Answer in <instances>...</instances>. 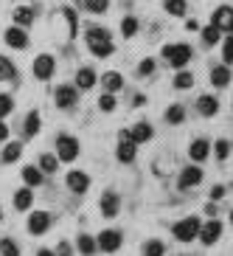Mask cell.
<instances>
[{
	"instance_id": "6da1fadb",
	"label": "cell",
	"mask_w": 233,
	"mask_h": 256,
	"mask_svg": "<svg viewBox=\"0 0 233 256\" xmlns=\"http://www.w3.org/2000/svg\"><path fill=\"white\" fill-rule=\"evenodd\" d=\"M84 40H87V48L93 51V56H98V60H104V56H110L115 51L113 40H110V31L101 28V26H90Z\"/></svg>"
},
{
	"instance_id": "7a4b0ae2",
	"label": "cell",
	"mask_w": 233,
	"mask_h": 256,
	"mask_svg": "<svg viewBox=\"0 0 233 256\" xmlns=\"http://www.w3.org/2000/svg\"><path fill=\"white\" fill-rule=\"evenodd\" d=\"M200 231H203V222L197 217H186L180 220V222H174L172 234H174V240H180V242H191L200 236Z\"/></svg>"
},
{
	"instance_id": "3957f363",
	"label": "cell",
	"mask_w": 233,
	"mask_h": 256,
	"mask_svg": "<svg viewBox=\"0 0 233 256\" xmlns=\"http://www.w3.org/2000/svg\"><path fill=\"white\" fill-rule=\"evenodd\" d=\"M191 56H194V54H191V46H186V42H174V46L163 48V60L169 62L172 68H183V65H188Z\"/></svg>"
},
{
	"instance_id": "277c9868",
	"label": "cell",
	"mask_w": 233,
	"mask_h": 256,
	"mask_svg": "<svg viewBox=\"0 0 233 256\" xmlns=\"http://www.w3.org/2000/svg\"><path fill=\"white\" fill-rule=\"evenodd\" d=\"M56 158L59 160H76L79 158V141L73 136H56Z\"/></svg>"
},
{
	"instance_id": "5b68a950",
	"label": "cell",
	"mask_w": 233,
	"mask_h": 256,
	"mask_svg": "<svg viewBox=\"0 0 233 256\" xmlns=\"http://www.w3.org/2000/svg\"><path fill=\"white\" fill-rule=\"evenodd\" d=\"M121 231H115V228H107V231L98 234V248L104 250V254H115V250L121 248Z\"/></svg>"
},
{
	"instance_id": "8992f818",
	"label": "cell",
	"mask_w": 233,
	"mask_h": 256,
	"mask_svg": "<svg viewBox=\"0 0 233 256\" xmlns=\"http://www.w3.org/2000/svg\"><path fill=\"white\" fill-rule=\"evenodd\" d=\"M53 68H56V62H53L51 54H39L37 60H34V76L37 79H51Z\"/></svg>"
},
{
	"instance_id": "52a82bcc",
	"label": "cell",
	"mask_w": 233,
	"mask_h": 256,
	"mask_svg": "<svg viewBox=\"0 0 233 256\" xmlns=\"http://www.w3.org/2000/svg\"><path fill=\"white\" fill-rule=\"evenodd\" d=\"M53 98H56V107L70 110V107L76 104L79 93H76V88H70V84H59V88H56V93H53Z\"/></svg>"
},
{
	"instance_id": "ba28073f",
	"label": "cell",
	"mask_w": 233,
	"mask_h": 256,
	"mask_svg": "<svg viewBox=\"0 0 233 256\" xmlns=\"http://www.w3.org/2000/svg\"><path fill=\"white\" fill-rule=\"evenodd\" d=\"M211 23L217 26L219 31H231L233 34V8L231 6H219L217 12H214V17H211Z\"/></svg>"
},
{
	"instance_id": "9c48e42d",
	"label": "cell",
	"mask_w": 233,
	"mask_h": 256,
	"mask_svg": "<svg viewBox=\"0 0 233 256\" xmlns=\"http://www.w3.org/2000/svg\"><path fill=\"white\" fill-rule=\"evenodd\" d=\"M48 228H51V214H48V211H34L28 217V231L34 234V236L45 234Z\"/></svg>"
},
{
	"instance_id": "30bf717a",
	"label": "cell",
	"mask_w": 233,
	"mask_h": 256,
	"mask_svg": "<svg viewBox=\"0 0 233 256\" xmlns=\"http://www.w3.org/2000/svg\"><path fill=\"white\" fill-rule=\"evenodd\" d=\"M121 138H129V141H135V144H146L152 138V127L146 124V121H138L132 130H124Z\"/></svg>"
},
{
	"instance_id": "8fae6325",
	"label": "cell",
	"mask_w": 233,
	"mask_h": 256,
	"mask_svg": "<svg viewBox=\"0 0 233 256\" xmlns=\"http://www.w3.org/2000/svg\"><path fill=\"white\" fill-rule=\"evenodd\" d=\"M219 236H222V222H219V220H211V222H205L203 231H200V242H203V245H214Z\"/></svg>"
},
{
	"instance_id": "7c38bea8",
	"label": "cell",
	"mask_w": 233,
	"mask_h": 256,
	"mask_svg": "<svg viewBox=\"0 0 233 256\" xmlns=\"http://www.w3.org/2000/svg\"><path fill=\"white\" fill-rule=\"evenodd\" d=\"M68 188L76 192V194H84L90 188V178L84 172H79V169H73V172H68Z\"/></svg>"
},
{
	"instance_id": "4fadbf2b",
	"label": "cell",
	"mask_w": 233,
	"mask_h": 256,
	"mask_svg": "<svg viewBox=\"0 0 233 256\" xmlns=\"http://www.w3.org/2000/svg\"><path fill=\"white\" fill-rule=\"evenodd\" d=\"M200 180H203V169H200V166H186L183 174H180V180H177V186L180 188H194Z\"/></svg>"
},
{
	"instance_id": "5bb4252c",
	"label": "cell",
	"mask_w": 233,
	"mask_h": 256,
	"mask_svg": "<svg viewBox=\"0 0 233 256\" xmlns=\"http://www.w3.org/2000/svg\"><path fill=\"white\" fill-rule=\"evenodd\" d=\"M118 208H121V197L115 192H104V197H101V214L104 217H115Z\"/></svg>"
},
{
	"instance_id": "9a60e30c",
	"label": "cell",
	"mask_w": 233,
	"mask_h": 256,
	"mask_svg": "<svg viewBox=\"0 0 233 256\" xmlns=\"http://www.w3.org/2000/svg\"><path fill=\"white\" fill-rule=\"evenodd\" d=\"M135 146H138L135 141H129V138H121V144H118V152H115L121 164H132V160H135Z\"/></svg>"
},
{
	"instance_id": "2e32d148",
	"label": "cell",
	"mask_w": 233,
	"mask_h": 256,
	"mask_svg": "<svg viewBox=\"0 0 233 256\" xmlns=\"http://www.w3.org/2000/svg\"><path fill=\"white\" fill-rule=\"evenodd\" d=\"M6 46H11V48H25L28 46V34H25L23 28H11L6 31Z\"/></svg>"
},
{
	"instance_id": "e0dca14e",
	"label": "cell",
	"mask_w": 233,
	"mask_h": 256,
	"mask_svg": "<svg viewBox=\"0 0 233 256\" xmlns=\"http://www.w3.org/2000/svg\"><path fill=\"white\" fill-rule=\"evenodd\" d=\"M208 152H211V144L205 141V138H197V141L191 144V150H188V155H191V160H197V164H200V160H205V158H208Z\"/></svg>"
},
{
	"instance_id": "ac0fdd59",
	"label": "cell",
	"mask_w": 233,
	"mask_h": 256,
	"mask_svg": "<svg viewBox=\"0 0 233 256\" xmlns=\"http://www.w3.org/2000/svg\"><path fill=\"white\" fill-rule=\"evenodd\" d=\"M197 110L205 116V118H211V116L219 113V102L214 96H200V102H197Z\"/></svg>"
},
{
	"instance_id": "d6986e66",
	"label": "cell",
	"mask_w": 233,
	"mask_h": 256,
	"mask_svg": "<svg viewBox=\"0 0 233 256\" xmlns=\"http://www.w3.org/2000/svg\"><path fill=\"white\" fill-rule=\"evenodd\" d=\"M228 82H231L228 65H217V68L211 70V84H214V88H228Z\"/></svg>"
},
{
	"instance_id": "ffe728a7",
	"label": "cell",
	"mask_w": 233,
	"mask_h": 256,
	"mask_svg": "<svg viewBox=\"0 0 233 256\" xmlns=\"http://www.w3.org/2000/svg\"><path fill=\"white\" fill-rule=\"evenodd\" d=\"M17 79H20V74H17V68L11 65V60L0 56V82H17Z\"/></svg>"
},
{
	"instance_id": "44dd1931",
	"label": "cell",
	"mask_w": 233,
	"mask_h": 256,
	"mask_svg": "<svg viewBox=\"0 0 233 256\" xmlns=\"http://www.w3.org/2000/svg\"><path fill=\"white\" fill-rule=\"evenodd\" d=\"M31 203H34L31 186H28V188H20V192H14V208H17V211H28Z\"/></svg>"
},
{
	"instance_id": "7402d4cb",
	"label": "cell",
	"mask_w": 233,
	"mask_h": 256,
	"mask_svg": "<svg viewBox=\"0 0 233 256\" xmlns=\"http://www.w3.org/2000/svg\"><path fill=\"white\" fill-rule=\"evenodd\" d=\"M93 84H96V74H93V68H79V74H76V88L87 90V88H93Z\"/></svg>"
},
{
	"instance_id": "603a6c76",
	"label": "cell",
	"mask_w": 233,
	"mask_h": 256,
	"mask_svg": "<svg viewBox=\"0 0 233 256\" xmlns=\"http://www.w3.org/2000/svg\"><path fill=\"white\" fill-rule=\"evenodd\" d=\"M39 124H42V121H39V113H37V110H31V113L25 116L23 132H25V136H28V138H34V136H37V132H39Z\"/></svg>"
},
{
	"instance_id": "cb8c5ba5",
	"label": "cell",
	"mask_w": 233,
	"mask_h": 256,
	"mask_svg": "<svg viewBox=\"0 0 233 256\" xmlns=\"http://www.w3.org/2000/svg\"><path fill=\"white\" fill-rule=\"evenodd\" d=\"M101 82H104V90L107 93H115V90H121V88H124V79H121V74H115V70H107Z\"/></svg>"
},
{
	"instance_id": "d4e9b609",
	"label": "cell",
	"mask_w": 233,
	"mask_h": 256,
	"mask_svg": "<svg viewBox=\"0 0 233 256\" xmlns=\"http://www.w3.org/2000/svg\"><path fill=\"white\" fill-rule=\"evenodd\" d=\"M23 180H25V186H39L42 183V169H37V166H25L23 169Z\"/></svg>"
},
{
	"instance_id": "484cf974",
	"label": "cell",
	"mask_w": 233,
	"mask_h": 256,
	"mask_svg": "<svg viewBox=\"0 0 233 256\" xmlns=\"http://www.w3.org/2000/svg\"><path fill=\"white\" fill-rule=\"evenodd\" d=\"M76 245H79V250H82L84 256H93L96 248H98V242L93 240L90 234H79V242H76Z\"/></svg>"
},
{
	"instance_id": "4316f807",
	"label": "cell",
	"mask_w": 233,
	"mask_h": 256,
	"mask_svg": "<svg viewBox=\"0 0 233 256\" xmlns=\"http://www.w3.org/2000/svg\"><path fill=\"white\" fill-rule=\"evenodd\" d=\"M23 155V144H6V150H3V164H14L17 158Z\"/></svg>"
},
{
	"instance_id": "83f0119b",
	"label": "cell",
	"mask_w": 233,
	"mask_h": 256,
	"mask_svg": "<svg viewBox=\"0 0 233 256\" xmlns=\"http://www.w3.org/2000/svg\"><path fill=\"white\" fill-rule=\"evenodd\" d=\"M14 23H20V26H28V23H34V8H28V6H20V8H14Z\"/></svg>"
},
{
	"instance_id": "f1b7e54d",
	"label": "cell",
	"mask_w": 233,
	"mask_h": 256,
	"mask_svg": "<svg viewBox=\"0 0 233 256\" xmlns=\"http://www.w3.org/2000/svg\"><path fill=\"white\" fill-rule=\"evenodd\" d=\"M183 118H186L183 104H172L169 110H166V121H169V124H183Z\"/></svg>"
},
{
	"instance_id": "f546056e",
	"label": "cell",
	"mask_w": 233,
	"mask_h": 256,
	"mask_svg": "<svg viewBox=\"0 0 233 256\" xmlns=\"http://www.w3.org/2000/svg\"><path fill=\"white\" fill-rule=\"evenodd\" d=\"M166 254V245L160 240H149L143 245V256H163Z\"/></svg>"
},
{
	"instance_id": "4dcf8cb0",
	"label": "cell",
	"mask_w": 233,
	"mask_h": 256,
	"mask_svg": "<svg viewBox=\"0 0 233 256\" xmlns=\"http://www.w3.org/2000/svg\"><path fill=\"white\" fill-rule=\"evenodd\" d=\"M219 34H222V31H219L217 26L211 23L208 28H203V42H205L208 48H211V46H217V42H219Z\"/></svg>"
},
{
	"instance_id": "1f68e13d",
	"label": "cell",
	"mask_w": 233,
	"mask_h": 256,
	"mask_svg": "<svg viewBox=\"0 0 233 256\" xmlns=\"http://www.w3.org/2000/svg\"><path fill=\"white\" fill-rule=\"evenodd\" d=\"M191 84H194V76L188 74V70H180V74L174 76V88H177V90H188Z\"/></svg>"
},
{
	"instance_id": "d6a6232c",
	"label": "cell",
	"mask_w": 233,
	"mask_h": 256,
	"mask_svg": "<svg viewBox=\"0 0 233 256\" xmlns=\"http://www.w3.org/2000/svg\"><path fill=\"white\" fill-rule=\"evenodd\" d=\"M39 169H42V172H56V169H59V158H56V155H42V158H39Z\"/></svg>"
},
{
	"instance_id": "836d02e7",
	"label": "cell",
	"mask_w": 233,
	"mask_h": 256,
	"mask_svg": "<svg viewBox=\"0 0 233 256\" xmlns=\"http://www.w3.org/2000/svg\"><path fill=\"white\" fill-rule=\"evenodd\" d=\"M0 254L3 256H20V245L6 236V240H0Z\"/></svg>"
},
{
	"instance_id": "e575fe53",
	"label": "cell",
	"mask_w": 233,
	"mask_h": 256,
	"mask_svg": "<svg viewBox=\"0 0 233 256\" xmlns=\"http://www.w3.org/2000/svg\"><path fill=\"white\" fill-rule=\"evenodd\" d=\"M121 34H124V37H135L138 34V20L135 17H124V20H121Z\"/></svg>"
},
{
	"instance_id": "d590c367",
	"label": "cell",
	"mask_w": 233,
	"mask_h": 256,
	"mask_svg": "<svg viewBox=\"0 0 233 256\" xmlns=\"http://www.w3.org/2000/svg\"><path fill=\"white\" fill-rule=\"evenodd\" d=\"M166 12L174 14V17L186 14V0H166Z\"/></svg>"
},
{
	"instance_id": "8d00e7d4",
	"label": "cell",
	"mask_w": 233,
	"mask_h": 256,
	"mask_svg": "<svg viewBox=\"0 0 233 256\" xmlns=\"http://www.w3.org/2000/svg\"><path fill=\"white\" fill-rule=\"evenodd\" d=\"M11 110H14V98L8 96V93H0V118H6Z\"/></svg>"
},
{
	"instance_id": "74e56055",
	"label": "cell",
	"mask_w": 233,
	"mask_h": 256,
	"mask_svg": "<svg viewBox=\"0 0 233 256\" xmlns=\"http://www.w3.org/2000/svg\"><path fill=\"white\" fill-rule=\"evenodd\" d=\"M84 6L90 8L93 14H101V12H107V6H110V0H84Z\"/></svg>"
},
{
	"instance_id": "f35d334b",
	"label": "cell",
	"mask_w": 233,
	"mask_h": 256,
	"mask_svg": "<svg viewBox=\"0 0 233 256\" xmlns=\"http://www.w3.org/2000/svg\"><path fill=\"white\" fill-rule=\"evenodd\" d=\"M98 107H101L104 113H113V110H115V96H113V93H104V96L98 98Z\"/></svg>"
},
{
	"instance_id": "ab89813d",
	"label": "cell",
	"mask_w": 233,
	"mask_h": 256,
	"mask_svg": "<svg viewBox=\"0 0 233 256\" xmlns=\"http://www.w3.org/2000/svg\"><path fill=\"white\" fill-rule=\"evenodd\" d=\"M222 60H225V65H233V37L222 42Z\"/></svg>"
},
{
	"instance_id": "60d3db41",
	"label": "cell",
	"mask_w": 233,
	"mask_h": 256,
	"mask_svg": "<svg viewBox=\"0 0 233 256\" xmlns=\"http://www.w3.org/2000/svg\"><path fill=\"white\" fill-rule=\"evenodd\" d=\"M138 74H141V76H152V74H155V60H143L141 65H138Z\"/></svg>"
},
{
	"instance_id": "b9f144b4",
	"label": "cell",
	"mask_w": 233,
	"mask_h": 256,
	"mask_svg": "<svg viewBox=\"0 0 233 256\" xmlns=\"http://www.w3.org/2000/svg\"><path fill=\"white\" fill-rule=\"evenodd\" d=\"M214 150H217V158L219 160H225L228 152H231V144H228V141H217V146H214Z\"/></svg>"
},
{
	"instance_id": "7bdbcfd3",
	"label": "cell",
	"mask_w": 233,
	"mask_h": 256,
	"mask_svg": "<svg viewBox=\"0 0 233 256\" xmlns=\"http://www.w3.org/2000/svg\"><path fill=\"white\" fill-rule=\"evenodd\" d=\"M62 14L68 17V23H70V37H76V14H73V8H65Z\"/></svg>"
},
{
	"instance_id": "ee69618b",
	"label": "cell",
	"mask_w": 233,
	"mask_h": 256,
	"mask_svg": "<svg viewBox=\"0 0 233 256\" xmlns=\"http://www.w3.org/2000/svg\"><path fill=\"white\" fill-rule=\"evenodd\" d=\"M225 197V186H214L211 188V200H222Z\"/></svg>"
},
{
	"instance_id": "f6af8a7d",
	"label": "cell",
	"mask_w": 233,
	"mask_h": 256,
	"mask_svg": "<svg viewBox=\"0 0 233 256\" xmlns=\"http://www.w3.org/2000/svg\"><path fill=\"white\" fill-rule=\"evenodd\" d=\"M56 256H70V245H68V242H59V248H56Z\"/></svg>"
},
{
	"instance_id": "bcb514c9",
	"label": "cell",
	"mask_w": 233,
	"mask_h": 256,
	"mask_svg": "<svg viewBox=\"0 0 233 256\" xmlns=\"http://www.w3.org/2000/svg\"><path fill=\"white\" fill-rule=\"evenodd\" d=\"M6 138H8V127L0 121V141H6Z\"/></svg>"
},
{
	"instance_id": "7dc6e473",
	"label": "cell",
	"mask_w": 233,
	"mask_h": 256,
	"mask_svg": "<svg viewBox=\"0 0 233 256\" xmlns=\"http://www.w3.org/2000/svg\"><path fill=\"white\" fill-rule=\"evenodd\" d=\"M186 28L188 31H197V28H200V23H197V20H186Z\"/></svg>"
},
{
	"instance_id": "c3c4849f",
	"label": "cell",
	"mask_w": 233,
	"mask_h": 256,
	"mask_svg": "<svg viewBox=\"0 0 233 256\" xmlns=\"http://www.w3.org/2000/svg\"><path fill=\"white\" fill-rule=\"evenodd\" d=\"M143 104H146V96H141V93H138V96H135V107H143Z\"/></svg>"
},
{
	"instance_id": "681fc988",
	"label": "cell",
	"mask_w": 233,
	"mask_h": 256,
	"mask_svg": "<svg viewBox=\"0 0 233 256\" xmlns=\"http://www.w3.org/2000/svg\"><path fill=\"white\" fill-rule=\"evenodd\" d=\"M37 256H56V254H53V250H45V248H42V250H39Z\"/></svg>"
},
{
	"instance_id": "f907efd6",
	"label": "cell",
	"mask_w": 233,
	"mask_h": 256,
	"mask_svg": "<svg viewBox=\"0 0 233 256\" xmlns=\"http://www.w3.org/2000/svg\"><path fill=\"white\" fill-rule=\"evenodd\" d=\"M231 222H233V211H231Z\"/></svg>"
},
{
	"instance_id": "816d5d0a",
	"label": "cell",
	"mask_w": 233,
	"mask_h": 256,
	"mask_svg": "<svg viewBox=\"0 0 233 256\" xmlns=\"http://www.w3.org/2000/svg\"><path fill=\"white\" fill-rule=\"evenodd\" d=\"M0 220H3V211H0Z\"/></svg>"
}]
</instances>
